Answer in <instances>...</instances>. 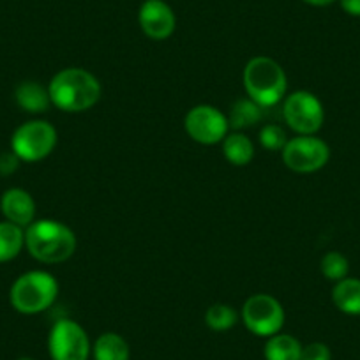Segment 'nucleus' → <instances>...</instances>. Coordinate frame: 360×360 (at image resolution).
<instances>
[{
  "mask_svg": "<svg viewBox=\"0 0 360 360\" xmlns=\"http://www.w3.org/2000/svg\"><path fill=\"white\" fill-rule=\"evenodd\" d=\"M25 248V230L9 221L0 223V263L15 259Z\"/></svg>",
  "mask_w": 360,
  "mask_h": 360,
  "instance_id": "obj_18",
  "label": "nucleus"
},
{
  "mask_svg": "<svg viewBox=\"0 0 360 360\" xmlns=\"http://www.w3.org/2000/svg\"><path fill=\"white\" fill-rule=\"evenodd\" d=\"M339 4L346 15L360 18V0H339Z\"/></svg>",
  "mask_w": 360,
  "mask_h": 360,
  "instance_id": "obj_25",
  "label": "nucleus"
},
{
  "mask_svg": "<svg viewBox=\"0 0 360 360\" xmlns=\"http://www.w3.org/2000/svg\"><path fill=\"white\" fill-rule=\"evenodd\" d=\"M184 127L189 138L196 143L216 145L226 138L230 124H228V117L216 106L198 105L188 112Z\"/></svg>",
  "mask_w": 360,
  "mask_h": 360,
  "instance_id": "obj_10",
  "label": "nucleus"
},
{
  "mask_svg": "<svg viewBox=\"0 0 360 360\" xmlns=\"http://www.w3.org/2000/svg\"><path fill=\"white\" fill-rule=\"evenodd\" d=\"M138 23L148 39L165 41L175 32L176 18L165 0H145L138 9Z\"/></svg>",
  "mask_w": 360,
  "mask_h": 360,
  "instance_id": "obj_11",
  "label": "nucleus"
},
{
  "mask_svg": "<svg viewBox=\"0 0 360 360\" xmlns=\"http://www.w3.org/2000/svg\"><path fill=\"white\" fill-rule=\"evenodd\" d=\"M332 302L341 313L360 316V279L345 278L332 288Z\"/></svg>",
  "mask_w": 360,
  "mask_h": 360,
  "instance_id": "obj_14",
  "label": "nucleus"
},
{
  "mask_svg": "<svg viewBox=\"0 0 360 360\" xmlns=\"http://www.w3.org/2000/svg\"><path fill=\"white\" fill-rule=\"evenodd\" d=\"M286 168L295 173H314L330 159V148L316 134H297L281 150Z\"/></svg>",
  "mask_w": 360,
  "mask_h": 360,
  "instance_id": "obj_9",
  "label": "nucleus"
},
{
  "mask_svg": "<svg viewBox=\"0 0 360 360\" xmlns=\"http://www.w3.org/2000/svg\"><path fill=\"white\" fill-rule=\"evenodd\" d=\"M283 119L297 134H316L325 120L323 105L307 90H297L283 99Z\"/></svg>",
  "mask_w": 360,
  "mask_h": 360,
  "instance_id": "obj_7",
  "label": "nucleus"
},
{
  "mask_svg": "<svg viewBox=\"0 0 360 360\" xmlns=\"http://www.w3.org/2000/svg\"><path fill=\"white\" fill-rule=\"evenodd\" d=\"M57 138V129L48 120H29L13 133L11 150L22 162L43 161L55 150Z\"/></svg>",
  "mask_w": 360,
  "mask_h": 360,
  "instance_id": "obj_5",
  "label": "nucleus"
},
{
  "mask_svg": "<svg viewBox=\"0 0 360 360\" xmlns=\"http://www.w3.org/2000/svg\"><path fill=\"white\" fill-rule=\"evenodd\" d=\"M321 274L328 279V281H341V279L348 278L349 272V262L345 255L338 251H330L321 258L320 262Z\"/></svg>",
  "mask_w": 360,
  "mask_h": 360,
  "instance_id": "obj_21",
  "label": "nucleus"
},
{
  "mask_svg": "<svg viewBox=\"0 0 360 360\" xmlns=\"http://www.w3.org/2000/svg\"><path fill=\"white\" fill-rule=\"evenodd\" d=\"M18 360H34V359H29V356H22V359H18Z\"/></svg>",
  "mask_w": 360,
  "mask_h": 360,
  "instance_id": "obj_27",
  "label": "nucleus"
},
{
  "mask_svg": "<svg viewBox=\"0 0 360 360\" xmlns=\"http://www.w3.org/2000/svg\"><path fill=\"white\" fill-rule=\"evenodd\" d=\"M15 99L16 105H18L23 112L34 113V115L46 113L51 106L48 86H43L41 83L32 82V79L22 82L16 86Z\"/></svg>",
  "mask_w": 360,
  "mask_h": 360,
  "instance_id": "obj_13",
  "label": "nucleus"
},
{
  "mask_svg": "<svg viewBox=\"0 0 360 360\" xmlns=\"http://www.w3.org/2000/svg\"><path fill=\"white\" fill-rule=\"evenodd\" d=\"M244 89L249 99L263 110L279 105L286 98L288 78L281 64L270 57H255L245 64Z\"/></svg>",
  "mask_w": 360,
  "mask_h": 360,
  "instance_id": "obj_3",
  "label": "nucleus"
},
{
  "mask_svg": "<svg viewBox=\"0 0 360 360\" xmlns=\"http://www.w3.org/2000/svg\"><path fill=\"white\" fill-rule=\"evenodd\" d=\"M94 360H129L131 349L126 339L117 332H105L92 345Z\"/></svg>",
  "mask_w": 360,
  "mask_h": 360,
  "instance_id": "obj_15",
  "label": "nucleus"
},
{
  "mask_svg": "<svg viewBox=\"0 0 360 360\" xmlns=\"http://www.w3.org/2000/svg\"><path fill=\"white\" fill-rule=\"evenodd\" d=\"M242 323L258 338H270L281 332L285 325V309L276 297L256 293L244 302L240 311Z\"/></svg>",
  "mask_w": 360,
  "mask_h": 360,
  "instance_id": "obj_6",
  "label": "nucleus"
},
{
  "mask_svg": "<svg viewBox=\"0 0 360 360\" xmlns=\"http://www.w3.org/2000/svg\"><path fill=\"white\" fill-rule=\"evenodd\" d=\"M223 154L233 166H245L255 158V145L248 134L233 131L223 140Z\"/></svg>",
  "mask_w": 360,
  "mask_h": 360,
  "instance_id": "obj_17",
  "label": "nucleus"
},
{
  "mask_svg": "<svg viewBox=\"0 0 360 360\" xmlns=\"http://www.w3.org/2000/svg\"><path fill=\"white\" fill-rule=\"evenodd\" d=\"M20 162L22 161H20V158L13 150L2 152V154H0V175L2 176L13 175V173L18 169Z\"/></svg>",
  "mask_w": 360,
  "mask_h": 360,
  "instance_id": "obj_24",
  "label": "nucleus"
},
{
  "mask_svg": "<svg viewBox=\"0 0 360 360\" xmlns=\"http://www.w3.org/2000/svg\"><path fill=\"white\" fill-rule=\"evenodd\" d=\"M263 356L265 360H300L302 345L293 335L279 332V334L266 338Z\"/></svg>",
  "mask_w": 360,
  "mask_h": 360,
  "instance_id": "obj_16",
  "label": "nucleus"
},
{
  "mask_svg": "<svg viewBox=\"0 0 360 360\" xmlns=\"http://www.w3.org/2000/svg\"><path fill=\"white\" fill-rule=\"evenodd\" d=\"M302 2L313 6V8H327V6L334 4L335 0H302Z\"/></svg>",
  "mask_w": 360,
  "mask_h": 360,
  "instance_id": "obj_26",
  "label": "nucleus"
},
{
  "mask_svg": "<svg viewBox=\"0 0 360 360\" xmlns=\"http://www.w3.org/2000/svg\"><path fill=\"white\" fill-rule=\"evenodd\" d=\"M300 360H332V352L325 342H309L302 346Z\"/></svg>",
  "mask_w": 360,
  "mask_h": 360,
  "instance_id": "obj_23",
  "label": "nucleus"
},
{
  "mask_svg": "<svg viewBox=\"0 0 360 360\" xmlns=\"http://www.w3.org/2000/svg\"><path fill=\"white\" fill-rule=\"evenodd\" d=\"M263 108L256 105L252 99H238L231 105L230 115H228V124L233 131L248 129V127L256 126L262 122Z\"/></svg>",
  "mask_w": 360,
  "mask_h": 360,
  "instance_id": "obj_19",
  "label": "nucleus"
},
{
  "mask_svg": "<svg viewBox=\"0 0 360 360\" xmlns=\"http://www.w3.org/2000/svg\"><path fill=\"white\" fill-rule=\"evenodd\" d=\"M57 297L58 283L46 270H29L18 276L9 290L13 309L27 316L50 309Z\"/></svg>",
  "mask_w": 360,
  "mask_h": 360,
  "instance_id": "obj_4",
  "label": "nucleus"
},
{
  "mask_svg": "<svg viewBox=\"0 0 360 360\" xmlns=\"http://www.w3.org/2000/svg\"><path fill=\"white\" fill-rule=\"evenodd\" d=\"M48 353L51 360H89L92 345L82 325L64 318L48 334Z\"/></svg>",
  "mask_w": 360,
  "mask_h": 360,
  "instance_id": "obj_8",
  "label": "nucleus"
},
{
  "mask_svg": "<svg viewBox=\"0 0 360 360\" xmlns=\"http://www.w3.org/2000/svg\"><path fill=\"white\" fill-rule=\"evenodd\" d=\"M0 212L6 221L25 230L36 221V202L32 195L22 188H11L0 198Z\"/></svg>",
  "mask_w": 360,
  "mask_h": 360,
  "instance_id": "obj_12",
  "label": "nucleus"
},
{
  "mask_svg": "<svg viewBox=\"0 0 360 360\" xmlns=\"http://www.w3.org/2000/svg\"><path fill=\"white\" fill-rule=\"evenodd\" d=\"M238 321V313L230 304H214L207 309L205 323L214 332H226Z\"/></svg>",
  "mask_w": 360,
  "mask_h": 360,
  "instance_id": "obj_20",
  "label": "nucleus"
},
{
  "mask_svg": "<svg viewBox=\"0 0 360 360\" xmlns=\"http://www.w3.org/2000/svg\"><path fill=\"white\" fill-rule=\"evenodd\" d=\"M75 231L55 219H36L25 228V248L34 259L46 265L64 263L76 251Z\"/></svg>",
  "mask_w": 360,
  "mask_h": 360,
  "instance_id": "obj_2",
  "label": "nucleus"
},
{
  "mask_svg": "<svg viewBox=\"0 0 360 360\" xmlns=\"http://www.w3.org/2000/svg\"><path fill=\"white\" fill-rule=\"evenodd\" d=\"M51 105L68 113H82L98 105L101 99V83L94 75L82 68L58 71L48 85Z\"/></svg>",
  "mask_w": 360,
  "mask_h": 360,
  "instance_id": "obj_1",
  "label": "nucleus"
},
{
  "mask_svg": "<svg viewBox=\"0 0 360 360\" xmlns=\"http://www.w3.org/2000/svg\"><path fill=\"white\" fill-rule=\"evenodd\" d=\"M259 145L263 148L270 152H278L285 148V145L288 143V136H286V131L283 129L278 124H266L259 129L258 134Z\"/></svg>",
  "mask_w": 360,
  "mask_h": 360,
  "instance_id": "obj_22",
  "label": "nucleus"
}]
</instances>
